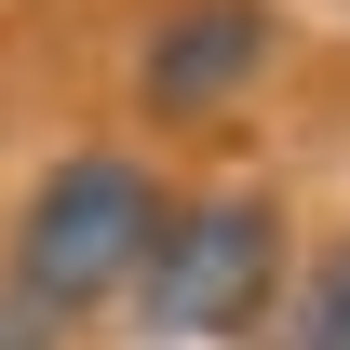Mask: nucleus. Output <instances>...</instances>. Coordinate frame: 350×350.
<instances>
[{
    "label": "nucleus",
    "mask_w": 350,
    "mask_h": 350,
    "mask_svg": "<svg viewBox=\"0 0 350 350\" xmlns=\"http://www.w3.org/2000/svg\"><path fill=\"white\" fill-rule=\"evenodd\" d=\"M162 216H175V189L135 162V148H68V162H41V189L14 202L0 269L81 323V310H108V297H135V283H148Z\"/></svg>",
    "instance_id": "nucleus-1"
},
{
    "label": "nucleus",
    "mask_w": 350,
    "mask_h": 350,
    "mask_svg": "<svg viewBox=\"0 0 350 350\" xmlns=\"http://www.w3.org/2000/svg\"><path fill=\"white\" fill-rule=\"evenodd\" d=\"M283 283H297V216L283 189H189L148 243V337H256L283 323Z\"/></svg>",
    "instance_id": "nucleus-2"
},
{
    "label": "nucleus",
    "mask_w": 350,
    "mask_h": 350,
    "mask_svg": "<svg viewBox=\"0 0 350 350\" xmlns=\"http://www.w3.org/2000/svg\"><path fill=\"white\" fill-rule=\"evenodd\" d=\"M283 0H162L148 41H135V108L148 122H216L283 68Z\"/></svg>",
    "instance_id": "nucleus-3"
},
{
    "label": "nucleus",
    "mask_w": 350,
    "mask_h": 350,
    "mask_svg": "<svg viewBox=\"0 0 350 350\" xmlns=\"http://www.w3.org/2000/svg\"><path fill=\"white\" fill-rule=\"evenodd\" d=\"M269 350H350V229L297 269V283H283V323H269Z\"/></svg>",
    "instance_id": "nucleus-4"
},
{
    "label": "nucleus",
    "mask_w": 350,
    "mask_h": 350,
    "mask_svg": "<svg viewBox=\"0 0 350 350\" xmlns=\"http://www.w3.org/2000/svg\"><path fill=\"white\" fill-rule=\"evenodd\" d=\"M0 350H68V310H54V297H27L14 269H0Z\"/></svg>",
    "instance_id": "nucleus-5"
}]
</instances>
